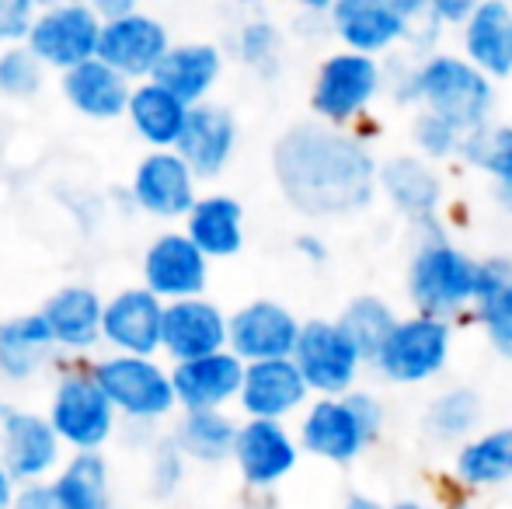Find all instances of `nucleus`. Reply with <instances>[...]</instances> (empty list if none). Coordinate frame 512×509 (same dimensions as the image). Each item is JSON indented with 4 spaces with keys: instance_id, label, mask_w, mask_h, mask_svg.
Wrapping results in <instances>:
<instances>
[{
    "instance_id": "f257e3e1",
    "label": "nucleus",
    "mask_w": 512,
    "mask_h": 509,
    "mask_svg": "<svg viewBox=\"0 0 512 509\" xmlns=\"http://www.w3.org/2000/svg\"><path fill=\"white\" fill-rule=\"evenodd\" d=\"M272 175L283 199L310 220L352 217L380 189L373 150L349 129L328 123H293L272 147Z\"/></svg>"
},
{
    "instance_id": "f03ea898",
    "label": "nucleus",
    "mask_w": 512,
    "mask_h": 509,
    "mask_svg": "<svg viewBox=\"0 0 512 509\" xmlns=\"http://www.w3.org/2000/svg\"><path fill=\"white\" fill-rule=\"evenodd\" d=\"M394 98L405 105H422V112L453 123L464 136L492 126L495 84L471 60L450 53H432L401 70Z\"/></svg>"
},
{
    "instance_id": "7ed1b4c3",
    "label": "nucleus",
    "mask_w": 512,
    "mask_h": 509,
    "mask_svg": "<svg viewBox=\"0 0 512 509\" xmlns=\"http://www.w3.org/2000/svg\"><path fill=\"white\" fill-rule=\"evenodd\" d=\"M46 415L70 454H105L122 429L119 412L102 391L91 363H70L56 374Z\"/></svg>"
},
{
    "instance_id": "20e7f679",
    "label": "nucleus",
    "mask_w": 512,
    "mask_h": 509,
    "mask_svg": "<svg viewBox=\"0 0 512 509\" xmlns=\"http://www.w3.org/2000/svg\"><path fill=\"white\" fill-rule=\"evenodd\" d=\"M384 429V405L377 394L349 391L342 398H317L300 419V450L331 464H352Z\"/></svg>"
},
{
    "instance_id": "39448f33",
    "label": "nucleus",
    "mask_w": 512,
    "mask_h": 509,
    "mask_svg": "<svg viewBox=\"0 0 512 509\" xmlns=\"http://www.w3.org/2000/svg\"><path fill=\"white\" fill-rule=\"evenodd\" d=\"M408 293L411 304L425 318H460L478 297V262L460 252L453 241H446L443 234H429L411 255Z\"/></svg>"
},
{
    "instance_id": "423d86ee",
    "label": "nucleus",
    "mask_w": 512,
    "mask_h": 509,
    "mask_svg": "<svg viewBox=\"0 0 512 509\" xmlns=\"http://www.w3.org/2000/svg\"><path fill=\"white\" fill-rule=\"evenodd\" d=\"M98 384L108 394L122 422L136 426H161L178 412V394L171 381V367L157 356H119L105 353L91 363Z\"/></svg>"
},
{
    "instance_id": "0eeeda50",
    "label": "nucleus",
    "mask_w": 512,
    "mask_h": 509,
    "mask_svg": "<svg viewBox=\"0 0 512 509\" xmlns=\"http://www.w3.org/2000/svg\"><path fill=\"white\" fill-rule=\"evenodd\" d=\"M384 84V63L377 56L338 49V53L324 56L317 67L314 88H310V112L317 123L345 129L370 109Z\"/></svg>"
},
{
    "instance_id": "6e6552de",
    "label": "nucleus",
    "mask_w": 512,
    "mask_h": 509,
    "mask_svg": "<svg viewBox=\"0 0 512 509\" xmlns=\"http://www.w3.org/2000/svg\"><path fill=\"white\" fill-rule=\"evenodd\" d=\"M102 18L95 4L81 0H63V4H46L35 11L32 32L25 46L42 60L46 70L67 74L81 63L98 60V42H102Z\"/></svg>"
},
{
    "instance_id": "1a4fd4ad",
    "label": "nucleus",
    "mask_w": 512,
    "mask_h": 509,
    "mask_svg": "<svg viewBox=\"0 0 512 509\" xmlns=\"http://www.w3.org/2000/svg\"><path fill=\"white\" fill-rule=\"evenodd\" d=\"M425 0H335L331 32L349 53L380 56L408 39L411 21L425 14Z\"/></svg>"
},
{
    "instance_id": "9d476101",
    "label": "nucleus",
    "mask_w": 512,
    "mask_h": 509,
    "mask_svg": "<svg viewBox=\"0 0 512 509\" xmlns=\"http://www.w3.org/2000/svg\"><path fill=\"white\" fill-rule=\"evenodd\" d=\"M67 457V447L56 436L46 412L11 405V412L0 422V464L18 482V489L21 485L53 482Z\"/></svg>"
},
{
    "instance_id": "9b49d317",
    "label": "nucleus",
    "mask_w": 512,
    "mask_h": 509,
    "mask_svg": "<svg viewBox=\"0 0 512 509\" xmlns=\"http://www.w3.org/2000/svg\"><path fill=\"white\" fill-rule=\"evenodd\" d=\"M293 363L300 367L310 394L317 398H342L356 387L359 367H363V356H359L356 342L345 335V328L328 318L304 321L300 328V342Z\"/></svg>"
},
{
    "instance_id": "f8f14e48",
    "label": "nucleus",
    "mask_w": 512,
    "mask_h": 509,
    "mask_svg": "<svg viewBox=\"0 0 512 509\" xmlns=\"http://www.w3.org/2000/svg\"><path fill=\"white\" fill-rule=\"evenodd\" d=\"M450 349H453L450 321L411 314V318L398 321V328H394V335L387 339L384 353L377 356L373 367L391 384H425L446 370Z\"/></svg>"
},
{
    "instance_id": "ddd939ff",
    "label": "nucleus",
    "mask_w": 512,
    "mask_h": 509,
    "mask_svg": "<svg viewBox=\"0 0 512 509\" xmlns=\"http://www.w3.org/2000/svg\"><path fill=\"white\" fill-rule=\"evenodd\" d=\"M199 178L178 150H147L129 178V203L133 210L154 220H185L199 203Z\"/></svg>"
},
{
    "instance_id": "4468645a",
    "label": "nucleus",
    "mask_w": 512,
    "mask_h": 509,
    "mask_svg": "<svg viewBox=\"0 0 512 509\" xmlns=\"http://www.w3.org/2000/svg\"><path fill=\"white\" fill-rule=\"evenodd\" d=\"M171 32L161 18L147 14L143 7H136L133 14L119 21H108L102 28V42H98V60L108 63L115 74H122L129 84L154 81L157 67L168 56Z\"/></svg>"
},
{
    "instance_id": "2eb2a0df",
    "label": "nucleus",
    "mask_w": 512,
    "mask_h": 509,
    "mask_svg": "<svg viewBox=\"0 0 512 509\" xmlns=\"http://www.w3.org/2000/svg\"><path fill=\"white\" fill-rule=\"evenodd\" d=\"M297 314L279 300H251L230 314V342L227 349L237 360L248 363H269V360H293L300 342Z\"/></svg>"
},
{
    "instance_id": "dca6fc26",
    "label": "nucleus",
    "mask_w": 512,
    "mask_h": 509,
    "mask_svg": "<svg viewBox=\"0 0 512 509\" xmlns=\"http://www.w3.org/2000/svg\"><path fill=\"white\" fill-rule=\"evenodd\" d=\"M140 279L164 304L203 297L209 279V258L192 245V238L185 231H164L143 248Z\"/></svg>"
},
{
    "instance_id": "f3484780",
    "label": "nucleus",
    "mask_w": 512,
    "mask_h": 509,
    "mask_svg": "<svg viewBox=\"0 0 512 509\" xmlns=\"http://www.w3.org/2000/svg\"><path fill=\"white\" fill-rule=\"evenodd\" d=\"M164 300L147 286H122L105 300L102 346L119 356H161L164 346Z\"/></svg>"
},
{
    "instance_id": "a211bd4d",
    "label": "nucleus",
    "mask_w": 512,
    "mask_h": 509,
    "mask_svg": "<svg viewBox=\"0 0 512 509\" xmlns=\"http://www.w3.org/2000/svg\"><path fill=\"white\" fill-rule=\"evenodd\" d=\"M300 461V440L286 429V422L244 419L237 429L234 464L241 482L251 492L276 489L283 478L293 475Z\"/></svg>"
},
{
    "instance_id": "6ab92c4d",
    "label": "nucleus",
    "mask_w": 512,
    "mask_h": 509,
    "mask_svg": "<svg viewBox=\"0 0 512 509\" xmlns=\"http://www.w3.org/2000/svg\"><path fill=\"white\" fill-rule=\"evenodd\" d=\"M39 314L46 318L60 356H88L102 346L105 300L95 286L88 283L60 286V290H53L42 300Z\"/></svg>"
},
{
    "instance_id": "aec40b11",
    "label": "nucleus",
    "mask_w": 512,
    "mask_h": 509,
    "mask_svg": "<svg viewBox=\"0 0 512 509\" xmlns=\"http://www.w3.org/2000/svg\"><path fill=\"white\" fill-rule=\"evenodd\" d=\"M230 342V314L206 297L178 300L164 307V346L168 363H192L203 356L223 353Z\"/></svg>"
},
{
    "instance_id": "412c9836",
    "label": "nucleus",
    "mask_w": 512,
    "mask_h": 509,
    "mask_svg": "<svg viewBox=\"0 0 512 509\" xmlns=\"http://www.w3.org/2000/svg\"><path fill=\"white\" fill-rule=\"evenodd\" d=\"M310 387L293 360H269V363H248L241 384V405L244 419H265V422H286L307 405Z\"/></svg>"
},
{
    "instance_id": "4be33fe9",
    "label": "nucleus",
    "mask_w": 512,
    "mask_h": 509,
    "mask_svg": "<svg viewBox=\"0 0 512 509\" xmlns=\"http://www.w3.org/2000/svg\"><path fill=\"white\" fill-rule=\"evenodd\" d=\"M171 381L178 394V412H227L230 401L241 398L244 363L230 349L192 363H175Z\"/></svg>"
},
{
    "instance_id": "5701e85b",
    "label": "nucleus",
    "mask_w": 512,
    "mask_h": 509,
    "mask_svg": "<svg viewBox=\"0 0 512 509\" xmlns=\"http://www.w3.org/2000/svg\"><path fill=\"white\" fill-rule=\"evenodd\" d=\"M178 157L196 171L199 182H209V178L223 175L237 150V119L227 105H196L189 112V123H185V133L178 140Z\"/></svg>"
},
{
    "instance_id": "b1692460",
    "label": "nucleus",
    "mask_w": 512,
    "mask_h": 509,
    "mask_svg": "<svg viewBox=\"0 0 512 509\" xmlns=\"http://www.w3.org/2000/svg\"><path fill=\"white\" fill-rule=\"evenodd\" d=\"M60 360V349L39 311L0 321V381L28 384Z\"/></svg>"
},
{
    "instance_id": "393cba45",
    "label": "nucleus",
    "mask_w": 512,
    "mask_h": 509,
    "mask_svg": "<svg viewBox=\"0 0 512 509\" xmlns=\"http://www.w3.org/2000/svg\"><path fill=\"white\" fill-rule=\"evenodd\" d=\"M60 91H63V102L77 116L91 119V123H115V119H126L133 84L122 74H115L108 63L88 60L77 70L60 74Z\"/></svg>"
},
{
    "instance_id": "a878e982",
    "label": "nucleus",
    "mask_w": 512,
    "mask_h": 509,
    "mask_svg": "<svg viewBox=\"0 0 512 509\" xmlns=\"http://www.w3.org/2000/svg\"><path fill=\"white\" fill-rule=\"evenodd\" d=\"M380 192L391 199L394 210L418 224H432L443 206V178L425 157L415 154H398L380 164Z\"/></svg>"
},
{
    "instance_id": "bb28decb",
    "label": "nucleus",
    "mask_w": 512,
    "mask_h": 509,
    "mask_svg": "<svg viewBox=\"0 0 512 509\" xmlns=\"http://www.w3.org/2000/svg\"><path fill=\"white\" fill-rule=\"evenodd\" d=\"M223 74V49L213 42H175L154 74V84L182 98L189 109L209 102V91L216 88Z\"/></svg>"
},
{
    "instance_id": "cd10ccee",
    "label": "nucleus",
    "mask_w": 512,
    "mask_h": 509,
    "mask_svg": "<svg viewBox=\"0 0 512 509\" xmlns=\"http://www.w3.org/2000/svg\"><path fill=\"white\" fill-rule=\"evenodd\" d=\"M189 112L192 109L182 98L164 91L161 84L143 81L133 84L126 123L136 133V140L147 143L150 150H175L185 133V123H189Z\"/></svg>"
},
{
    "instance_id": "c85d7f7f",
    "label": "nucleus",
    "mask_w": 512,
    "mask_h": 509,
    "mask_svg": "<svg viewBox=\"0 0 512 509\" xmlns=\"http://www.w3.org/2000/svg\"><path fill=\"white\" fill-rule=\"evenodd\" d=\"M464 60H471L492 81L512 74V7L506 0H485L464 25Z\"/></svg>"
},
{
    "instance_id": "c756f323",
    "label": "nucleus",
    "mask_w": 512,
    "mask_h": 509,
    "mask_svg": "<svg viewBox=\"0 0 512 509\" xmlns=\"http://www.w3.org/2000/svg\"><path fill=\"white\" fill-rule=\"evenodd\" d=\"M182 231L189 234L192 245L209 262L213 258H234L244 248V206L227 192H206L185 217Z\"/></svg>"
},
{
    "instance_id": "7c9ffc66",
    "label": "nucleus",
    "mask_w": 512,
    "mask_h": 509,
    "mask_svg": "<svg viewBox=\"0 0 512 509\" xmlns=\"http://www.w3.org/2000/svg\"><path fill=\"white\" fill-rule=\"evenodd\" d=\"M237 429H241V422L230 412H178L175 426H171V440L189 457V464L213 468V464L234 461Z\"/></svg>"
},
{
    "instance_id": "2f4dec72",
    "label": "nucleus",
    "mask_w": 512,
    "mask_h": 509,
    "mask_svg": "<svg viewBox=\"0 0 512 509\" xmlns=\"http://www.w3.org/2000/svg\"><path fill=\"white\" fill-rule=\"evenodd\" d=\"M457 478L471 489H492L512 478V426L488 429L460 447Z\"/></svg>"
},
{
    "instance_id": "473e14b6",
    "label": "nucleus",
    "mask_w": 512,
    "mask_h": 509,
    "mask_svg": "<svg viewBox=\"0 0 512 509\" xmlns=\"http://www.w3.org/2000/svg\"><path fill=\"white\" fill-rule=\"evenodd\" d=\"M53 485L70 509H112V464L105 454H70Z\"/></svg>"
},
{
    "instance_id": "72a5a7b5",
    "label": "nucleus",
    "mask_w": 512,
    "mask_h": 509,
    "mask_svg": "<svg viewBox=\"0 0 512 509\" xmlns=\"http://www.w3.org/2000/svg\"><path fill=\"white\" fill-rule=\"evenodd\" d=\"M398 321L401 318L394 314V307L387 304V300L373 297V293H363V297H352L349 304H345L338 325H342L345 335L356 342L363 363H377V356L384 353L387 339L394 335Z\"/></svg>"
},
{
    "instance_id": "f704fd0d",
    "label": "nucleus",
    "mask_w": 512,
    "mask_h": 509,
    "mask_svg": "<svg viewBox=\"0 0 512 509\" xmlns=\"http://www.w3.org/2000/svg\"><path fill=\"white\" fill-rule=\"evenodd\" d=\"M481 415H485V405H481L478 394L471 387H453V391H443L439 398H432V405L422 415V426L425 433L443 443H467L474 429H478Z\"/></svg>"
},
{
    "instance_id": "c9c22d12",
    "label": "nucleus",
    "mask_w": 512,
    "mask_h": 509,
    "mask_svg": "<svg viewBox=\"0 0 512 509\" xmlns=\"http://www.w3.org/2000/svg\"><path fill=\"white\" fill-rule=\"evenodd\" d=\"M234 56L258 77H276L283 67V32L269 18H248L234 32Z\"/></svg>"
},
{
    "instance_id": "e433bc0d",
    "label": "nucleus",
    "mask_w": 512,
    "mask_h": 509,
    "mask_svg": "<svg viewBox=\"0 0 512 509\" xmlns=\"http://www.w3.org/2000/svg\"><path fill=\"white\" fill-rule=\"evenodd\" d=\"M460 157H464L471 168L492 175L495 185L509 182L512 178V126H485V129H478V133L464 136Z\"/></svg>"
},
{
    "instance_id": "4c0bfd02",
    "label": "nucleus",
    "mask_w": 512,
    "mask_h": 509,
    "mask_svg": "<svg viewBox=\"0 0 512 509\" xmlns=\"http://www.w3.org/2000/svg\"><path fill=\"white\" fill-rule=\"evenodd\" d=\"M49 70L28 46L0 49V95L11 102H28L42 91Z\"/></svg>"
},
{
    "instance_id": "58836bf2",
    "label": "nucleus",
    "mask_w": 512,
    "mask_h": 509,
    "mask_svg": "<svg viewBox=\"0 0 512 509\" xmlns=\"http://www.w3.org/2000/svg\"><path fill=\"white\" fill-rule=\"evenodd\" d=\"M185 478H189V457L178 450V443L168 436H157V443L147 450V489L154 499H171L182 492Z\"/></svg>"
},
{
    "instance_id": "ea45409f",
    "label": "nucleus",
    "mask_w": 512,
    "mask_h": 509,
    "mask_svg": "<svg viewBox=\"0 0 512 509\" xmlns=\"http://www.w3.org/2000/svg\"><path fill=\"white\" fill-rule=\"evenodd\" d=\"M411 140H415L418 154L425 161H443V157H460V147H464V133H460L453 123L432 116V112H418L411 119Z\"/></svg>"
},
{
    "instance_id": "a19ab883",
    "label": "nucleus",
    "mask_w": 512,
    "mask_h": 509,
    "mask_svg": "<svg viewBox=\"0 0 512 509\" xmlns=\"http://www.w3.org/2000/svg\"><path fill=\"white\" fill-rule=\"evenodd\" d=\"M474 314H478L481 328H485L495 353L512 360V283L502 286V290L492 293V297L478 300V304H474Z\"/></svg>"
},
{
    "instance_id": "79ce46f5",
    "label": "nucleus",
    "mask_w": 512,
    "mask_h": 509,
    "mask_svg": "<svg viewBox=\"0 0 512 509\" xmlns=\"http://www.w3.org/2000/svg\"><path fill=\"white\" fill-rule=\"evenodd\" d=\"M39 7L32 0H0V49L25 46Z\"/></svg>"
},
{
    "instance_id": "37998d69",
    "label": "nucleus",
    "mask_w": 512,
    "mask_h": 509,
    "mask_svg": "<svg viewBox=\"0 0 512 509\" xmlns=\"http://www.w3.org/2000/svg\"><path fill=\"white\" fill-rule=\"evenodd\" d=\"M509 283H512L509 258H485V262H478V297H474V304L492 297V293H499L502 286H509Z\"/></svg>"
},
{
    "instance_id": "c03bdc74",
    "label": "nucleus",
    "mask_w": 512,
    "mask_h": 509,
    "mask_svg": "<svg viewBox=\"0 0 512 509\" xmlns=\"http://www.w3.org/2000/svg\"><path fill=\"white\" fill-rule=\"evenodd\" d=\"M14 509H70L63 503V496L56 492L53 482H39V485H21Z\"/></svg>"
},
{
    "instance_id": "a18cd8bd",
    "label": "nucleus",
    "mask_w": 512,
    "mask_h": 509,
    "mask_svg": "<svg viewBox=\"0 0 512 509\" xmlns=\"http://www.w3.org/2000/svg\"><path fill=\"white\" fill-rule=\"evenodd\" d=\"M474 7L478 4H471V0H429L432 18L443 28H464L467 21H471Z\"/></svg>"
},
{
    "instance_id": "49530a36",
    "label": "nucleus",
    "mask_w": 512,
    "mask_h": 509,
    "mask_svg": "<svg viewBox=\"0 0 512 509\" xmlns=\"http://www.w3.org/2000/svg\"><path fill=\"white\" fill-rule=\"evenodd\" d=\"M293 248H297L300 255L307 258V262H317L321 265L324 258H328V245H324V238L321 234H297V241H293Z\"/></svg>"
},
{
    "instance_id": "de8ad7c7",
    "label": "nucleus",
    "mask_w": 512,
    "mask_h": 509,
    "mask_svg": "<svg viewBox=\"0 0 512 509\" xmlns=\"http://www.w3.org/2000/svg\"><path fill=\"white\" fill-rule=\"evenodd\" d=\"M95 11H98V18H102V25H108V21H119V18H126V14H133L136 4L133 0H98Z\"/></svg>"
},
{
    "instance_id": "09e8293b",
    "label": "nucleus",
    "mask_w": 512,
    "mask_h": 509,
    "mask_svg": "<svg viewBox=\"0 0 512 509\" xmlns=\"http://www.w3.org/2000/svg\"><path fill=\"white\" fill-rule=\"evenodd\" d=\"M14 499H18V482H14L4 464H0V509H14Z\"/></svg>"
},
{
    "instance_id": "8fccbe9b",
    "label": "nucleus",
    "mask_w": 512,
    "mask_h": 509,
    "mask_svg": "<svg viewBox=\"0 0 512 509\" xmlns=\"http://www.w3.org/2000/svg\"><path fill=\"white\" fill-rule=\"evenodd\" d=\"M495 199H499V206L512 217V178H509V182H499V185H495Z\"/></svg>"
},
{
    "instance_id": "3c124183",
    "label": "nucleus",
    "mask_w": 512,
    "mask_h": 509,
    "mask_svg": "<svg viewBox=\"0 0 512 509\" xmlns=\"http://www.w3.org/2000/svg\"><path fill=\"white\" fill-rule=\"evenodd\" d=\"M345 509H380L377 503H373V499H349V506H345Z\"/></svg>"
},
{
    "instance_id": "603ef678",
    "label": "nucleus",
    "mask_w": 512,
    "mask_h": 509,
    "mask_svg": "<svg viewBox=\"0 0 512 509\" xmlns=\"http://www.w3.org/2000/svg\"><path fill=\"white\" fill-rule=\"evenodd\" d=\"M391 509H429L425 503H415V499H405V503H394Z\"/></svg>"
},
{
    "instance_id": "864d4df0",
    "label": "nucleus",
    "mask_w": 512,
    "mask_h": 509,
    "mask_svg": "<svg viewBox=\"0 0 512 509\" xmlns=\"http://www.w3.org/2000/svg\"><path fill=\"white\" fill-rule=\"evenodd\" d=\"M7 412H11V405H7L4 394H0V422H4V415H7Z\"/></svg>"
}]
</instances>
